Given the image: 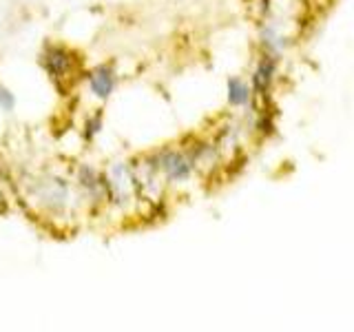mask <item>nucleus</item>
<instances>
[{"mask_svg": "<svg viewBox=\"0 0 354 332\" xmlns=\"http://www.w3.org/2000/svg\"><path fill=\"white\" fill-rule=\"evenodd\" d=\"M29 199H33L44 213L58 215L64 213L71 199V188L62 177H40L29 186Z\"/></svg>", "mask_w": 354, "mask_h": 332, "instance_id": "nucleus-1", "label": "nucleus"}, {"mask_svg": "<svg viewBox=\"0 0 354 332\" xmlns=\"http://www.w3.org/2000/svg\"><path fill=\"white\" fill-rule=\"evenodd\" d=\"M40 64L55 84H64L66 89L71 80H75V73L80 69V58L64 44H47L40 55Z\"/></svg>", "mask_w": 354, "mask_h": 332, "instance_id": "nucleus-2", "label": "nucleus"}, {"mask_svg": "<svg viewBox=\"0 0 354 332\" xmlns=\"http://www.w3.org/2000/svg\"><path fill=\"white\" fill-rule=\"evenodd\" d=\"M155 166L169 182H184L193 173V160L191 155L180 149H164L153 155Z\"/></svg>", "mask_w": 354, "mask_h": 332, "instance_id": "nucleus-3", "label": "nucleus"}, {"mask_svg": "<svg viewBox=\"0 0 354 332\" xmlns=\"http://www.w3.org/2000/svg\"><path fill=\"white\" fill-rule=\"evenodd\" d=\"M86 84H88V91H91L97 100H109L118 86L115 66L113 64H97L95 69L88 71Z\"/></svg>", "mask_w": 354, "mask_h": 332, "instance_id": "nucleus-4", "label": "nucleus"}, {"mask_svg": "<svg viewBox=\"0 0 354 332\" xmlns=\"http://www.w3.org/2000/svg\"><path fill=\"white\" fill-rule=\"evenodd\" d=\"M77 184L86 193L91 202H102L106 199V180L104 173H100L91 164H80L77 166Z\"/></svg>", "mask_w": 354, "mask_h": 332, "instance_id": "nucleus-5", "label": "nucleus"}, {"mask_svg": "<svg viewBox=\"0 0 354 332\" xmlns=\"http://www.w3.org/2000/svg\"><path fill=\"white\" fill-rule=\"evenodd\" d=\"M228 100H230V104H235V107L248 102V86L243 84L239 77L228 80Z\"/></svg>", "mask_w": 354, "mask_h": 332, "instance_id": "nucleus-6", "label": "nucleus"}, {"mask_svg": "<svg viewBox=\"0 0 354 332\" xmlns=\"http://www.w3.org/2000/svg\"><path fill=\"white\" fill-rule=\"evenodd\" d=\"M100 131H102V111H95L93 116H88V118L84 120L82 136H84V140H93Z\"/></svg>", "mask_w": 354, "mask_h": 332, "instance_id": "nucleus-7", "label": "nucleus"}, {"mask_svg": "<svg viewBox=\"0 0 354 332\" xmlns=\"http://www.w3.org/2000/svg\"><path fill=\"white\" fill-rule=\"evenodd\" d=\"M270 73H272V62L270 60H263L257 69V75H254V86L257 89H263L270 80Z\"/></svg>", "mask_w": 354, "mask_h": 332, "instance_id": "nucleus-8", "label": "nucleus"}, {"mask_svg": "<svg viewBox=\"0 0 354 332\" xmlns=\"http://www.w3.org/2000/svg\"><path fill=\"white\" fill-rule=\"evenodd\" d=\"M0 109H3L5 113H11V111L16 109V95H14V91L7 89V86H3V84H0Z\"/></svg>", "mask_w": 354, "mask_h": 332, "instance_id": "nucleus-9", "label": "nucleus"}, {"mask_svg": "<svg viewBox=\"0 0 354 332\" xmlns=\"http://www.w3.org/2000/svg\"><path fill=\"white\" fill-rule=\"evenodd\" d=\"M0 210H5V197H3V193H0Z\"/></svg>", "mask_w": 354, "mask_h": 332, "instance_id": "nucleus-10", "label": "nucleus"}]
</instances>
